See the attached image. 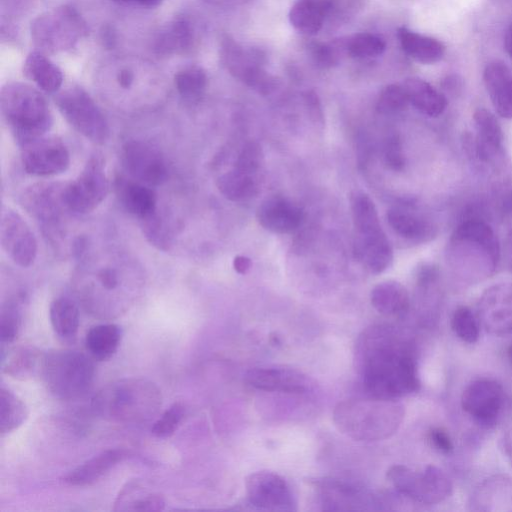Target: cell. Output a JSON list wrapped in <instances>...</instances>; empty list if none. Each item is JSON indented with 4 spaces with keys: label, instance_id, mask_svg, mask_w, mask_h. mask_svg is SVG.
Instances as JSON below:
<instances>
[{
    "label": "cell",
    "instance_id": "1",
    "mask_svg": "<svg viewBox=\"0 0 512 512\" xmlns=\"http://www.w3.org/2000/svg\"><path fill=\"white\" fill-rule=\"evenodd\" d=\"M355 363L370 396L398 399L419 390L412 343L392 325L376 324L363 330L355 345Z\"/></svg>",
    "mask_w": 512,
    "mask_h": 512
},
{
    "label": "cell",
    "instance_id": "2",
    "mask_svg": "<svg viewBox=\"0 0 512 512\" xmlns=\"http://www.w3.org/2000/svg\"><path fill=\"white\" fill-rule=\"evenodd\" d=\"M445 257L454 277L473 285L495 273L501 259V247L486 221L469 218L451 234Z\"/></svg>",
    "mask_w": 512,
    "mask_h": 512
},
{
    "label": "cell",
    "instance_id": "3",
    "mask_svg": "<svg viewBox=\"0 0 512 512\" xmlns=\"http://www.w3.org/2000/svg\"><path fill=\"white\" fill-rule=\"evenodd\" d=\"M404 406L397 399L374 396L339 402L333 411L337 429L355 441L374 442L395 434L404 419Z\"/></svg>",
    "mask_w": 512,
    "mask_h": 512
},
{
    "label": "cell",
    "instance_id": "4",
    "mask_svg": "<svg viewBox=\"0 0 512 512\" xmlns=\"http://www.w3.org/2000/svg\"><path fill=\"white\" fill-rule=\"evenodd\" d=\"M161 405V391L143 378H124L109 383L92 399V408L97 415L123 424L146 422L158 413Z\"/></svg>",
    "mask_w": 512,
    "mask_h": 512
},
{
    "label": "cell",
    "instance_id": "5",
    "mask_svg": "<svg viewBox=\"0 0 512 512\" xmlns=\"http://www.w3.org/2000/svg\"><path fill=\"white\" fill-rule=\"evenodd\" d=\"M0 110L19 146L45 136L53 124L45 97L26 83L13 81L1 88Z\"/></svg>",
    "mask_w": 512,
    "mask_h": 512
},
{
    "label": "cell",
    "instance_id": "6",
    "mask_svg": "<svg viewBox=\"0 0 512 512\" xmlns=\"http://www.w3.org/2000/svg\"><path fill=\"white\" fill-rule=\"evenodd\" d=\"M350 208L356 232V257L370 272L385 271L392 263L393 250L373 200L363 191H354L350 196Z\"/></svg>",
    "mask_w": 512,
    "mask_h": 512
},
{
    "label": "cell",
    "instance_id": "7",
    "mask_svg": "<svg viewBox=\"0 0 512 512\" xmlns=\"http://www.w3.org/2000/svg\"><path fill=\"white\" fill-rule=\"evenodd\" d=\"M40 378L47 390L63 400L81 398L93 386L95 366L82 352L57 349L44 352Z\"/></svg>",
    "mask_w": 512,
    "mask_h": 512
},
{
    "label": "cell",
    "instance_id": "8",
    "mask_svg": "<svg viewBox=\"0 0 512 512\" xmlns=\"http://www.w3.org/2000/svg\"><path fill=\"white\" fill-rule=\"evenodd\" d=\"M87 25L70 5H61L36 17L30 26L38 51L55 54L73 49L86 36Z\"/></svg>",
    "mask_w": 512,
    "mask_h": 512
},
{
    "label": "cell",
    "instance_id": "9",
    "mask_svg": "<svg viewBox=\"0 0 512 512\" xmlns=\"http://www.w3.org/2000/svg\"><path fill=\"white\" fill-rule=\"evenodd\" d=\"M97 81L103 90L128 94L159 89L163 75L152 62L126 55L106 60L97 71Z\"/></svg>",
    "mask_w": 512,
    "mask_h": 512
},
{
    "label": "cell",
    "instance_id": "10",
    "mask_svg": "<svg viewBox=\"0 0 512 512\" xmlns=\"http://www.w3.org/2000/svg\"><path fill=\"white\" fill-rule=\"evenodd\" d=\"M387 479L399 494L423 505L438 504L452 492L450 479L434 465H428L422 471L394 465L387 471Z\"/></svg>",
    "mask_w": 512,
    "mask_h": 512
},
{
    "label": "cell",
    "instance_id": "11",
    "mask_svg": "<svg viewBox=\"0 0 512 512\" xmlns=\"http://www.w3.org/2000/svg\"><path fill=\"white\" fill-rule=\"evenodd\" d=\"M220 59L234 78L261 95H270L279 86V80L264 68L265 55L259 49L245 48L225 37L220 46Z\"/></svg>",
    "mask_w": 512,
    "mask_h": 512
},
{
    "label": "cell",
    "instance_id": "12",
    "mask_svg": "<svg viewBox=\"0 0 512 512\" xmlns=\"http://www.w3.org/2000/svg\"><path fill=\"white\" fill-rule=\"evenodd\" d=\"M55 103L65 120L96 144L109 137L108 122L92 97L81 87L71 86L57 93Z\"/></svg>",
    "mask_w": 512,
    "mask_h": 512
},
{
    "label": "cell",
    "instance_id": "13",
    "mask_svg": "<svg viewBox=\"0 0 512 512\" xmlns=\"http://www.w3.org/2000/svg\"><path fill=\"white\" fill-rule=\"evenodd\" d=\"M108 192L109 182L103 160L93 156L80 174L63 186L62 198L69 211L83 214L93 211L101 204Z\"/></svg>",
    "mask_w": 512,
    "mask_h": 512
},
{
    "label": "cell",
    "instance_id": "14",
    "mask_svg": "<svg viewBox=\"0 0 512 512\" xmlns=\"http://www.w3.org/2000/svg\"><path fill=\"white\" fill-rule=\"evenodd\" d=\"M320 504L329 511H362L382 509L381 500L370 490L339 479L314 481Z\"/></svg>",
    "mask_w": 512,
    "mask_h": 512
},
{
    "label": "cell",
    "instance_id": "15",
    "mask_svg": "<svg viewBox=\"0 0 512 512\" xmlns=\"http://www.w3.org/2000/svg\"><path fill=\"white\" fill-rule=\"evenodd\" d=\"M248 503L265 511H295L296 500L290 485L277 473L258 471L245 481Z\"/></svg>",
    "mask_w": 512,
    "mask_h": 512
},
{
    "label": "cell",
    "instance_id": "16",
    "mask_svg": "<svg viewBox=\"0 0 512 512\" xmlns=\"http://www.w3.org/2000/svg\"><path fill=\"white\" fill-rule=\"evenodd\" d=\"M20 147L23 168L30 175H57L65 172L70 165L67 147L55 136L45 135Z\"/></svg>",
    "mask_w": 512,
    "mask_h": 512
},
{
    "label": "cell",
    "instance_id": "17",
    "mask_svg": "<svg viewBox=\"0 0 512 512\" xmlns=\"http://www.w3.org/2000/svg\"><path fill=\"white\" fill-rule=\"evenodd\" d=\"M504 404L505 395L502 386L488 378L472 381L461 396L463 410L477 423L487 427L497 423Z\"/></svg>",
    "mask_w": 512,
    "mask_h": 512
},
{
    "label": "cell",
    "instance_id": "18",
    "mask_svg": "<svg viewBox=\"0 0 512 512\" xmlns=\"http://www.w3.org/2000/svg\"><path fill=\"white\" fill-rule=\"evenodd\" d=\"M121 161L129 176L145 185L158 186L167 179L168 169L162 154L147 142L127 141L122 147Z\"/></svg>",
    "mask_w": 512,
    "mask_h": 512
},
{
    "label": "cell",
    "instance_id": "19",
    "mask_svg": "<svg viewBox=\"0 0 512 512\" xmlns=\"http://www.w3.org/2000/svg\"><path fill=\"white\" fill-rule=\"evenodd\" d=\"M0 241L3 250L18 266L26 268L35 261L36 238L23 218L10 208L1 214Z\"/></svg>",
    "mask_w": 512,
    "mask_h": 512
},
{
    "label": "cell",
    "instance_id": "20",
    "mask_svg": "<svg viewBox=\"0 0 512 512\" xmlns=\"http://www.w3.org/2000/svg\"><path fill=\"white\" fill-rule=\"evenodd\" d=\"M477 317L485 330L495 336L512 333V283H498L481 295Z\"/></svg>",
    "mask_w": 512,
    "mask_h": 512
},
{
    "label": "cell",
    "instance_id": "21",
    "mask_svg": "<svg viewBox=\"0 0 512 512\" xmlns=\"http://www.w3.org/2000/svg\"><path fill=\"white\" fill-rule=\"evenodd\" d=\"M245 381L255 389L303 395L313 389V383L302 372L284 367H255L245 373Z\"/></svg>",
    "mask_w": 512,
    "mask_h": 512
},
{
    "label": "cell",
    "instance_id": "22",
    "mask_svg": "<svg viewBox=\"0 0 512 512\" xmlns=\"http://www.w3.org/2000/svg\"><path fill=\"white\" fill-rule=\"evenodd\" d=\"M63 186L37 184L31 186L22 197L25 209L41 221L50 234L58 228L63 209H67L62 198Z\"/></svg>",
    "mask_w": 512,
    "mask_h": 512
},
{
    "label": "cell",
    "instance_id": "23",
    "mask_svg": "<svg viewBox=\"0 0 512 512\" xmlns=\"http://www.w3.org/2000/svg\"><path fill=\"white\" fill-rule=\"evenodd\" d=\"M198 42V32L188 16H177L164 25L152 41L153 52L161 57L191 53Z\"/></svg>",
    "mask_w": 512,
    "mask_h": 512
},
{
    "label": "cell",
    "instance_id": "24",
    "mask_svg": "<svg viewBox=\"0 0 512 512\" xmlns=\"http://www.w3.org/2000/svg\"><path fill=\"white\" fill-rule=\"evenodd\" d=\"M257 220L266 230L285 234L296 230L302 223V209L283 196L266 198L257 209Z\"/></svg>",
    "mask_w": 512,
    "mask_h": 512
},
{
    "label": "cell",
    "instance_id": "25",
    "mask_svg": "<svg viewBox=\"0 0 512 512\" xmlns=\"http://www.w3.org/2000/svg\"><path fill=\"white\" fill-rule=\"evenodd\" d=\"M476 138L471 142L474 157L480 162L489 163L500 155L503 148V132L501 126L490 111L477 109L473 114Z\"/></svg>",
    "mask_w": 512,
    "mask_h": 512
},
{
    "label": "cell",
    "instance_id": "26",
    "mask_svg": "<svg viewBox=\"0 0 512 512\" xmlns=\"http://www.w3.org/2000/svg\"><path fill=\"white\" fill-rule=\"evenodd\" d=\"M114 188L119 202L130 214L143 220L156 212L157 197L150 186L120 176L115 179Z\"/></svg>",
    "mask_w": 512,
    "mask_h": 512
},
{
    "label": "cell",
    "instance_id": "27",
    "mask_svg": "<svg viewBox=\"0 0 512 512\" xmlns=\"http://www.w3.org/2000/svg\"><path fill=\"white\" fill-rule=\"evenodd\" d=\"M483 81L497 114L512 119V73L501 62L489 63L483 72Z\"/></svg>",
    "mask_w": 512,
    "mask_h": 512
},
{
    "label": "cell",
    "instance_id": "28",
    "mask_svg": "<svg viewBox=\"0 0 512 512\" xmlns=\"http://www.w3.org/2000/svg\"><path fill=\"white\" fill-rule=\"evenodd\" d=\"M386 217L397 235L412 242H428L438 233V228L433 221L405 208H392L387 212Z\"/></svg>",
    "mask_w": 512,
    "mask_h": 512
},
{
    "label": "cell",
    "instance_id": "29",
    "mask_svg": "<svg viewBox=\"0 0 512 512\" xmlns=\"http://www.w3.org/2000/svg\"><path fill=\"white\" fill-rule=\"evenodd\" d=\"M125 449L105 450L68 472L63 480L72 486H87L97 482L128 456Z\"/></svg>",
    "mask_w": 512,
    "mask_h": 512
},
{
    "label": "cell",
    "instance_id": "30",
    "mask_svg": "<svg viewBox=\"0 0 512 512\" xmlns=\"http://www.w3.org/2000/svg\"><path fill=\"white\" fill-rule=\"evenodd\" d=\"M333 6V0H296L289 11L290 24L302 34L315 35Z\"/></svg>",
    "mask_w": 512,
    "mask_h": 512
},
{
    "label": "cell",
    "instance_id": "31",
    "mask_svg": "<svg viewBox=\"0 0 512 512\" xmlns=\"http://www.w3.org/2000/svg\"><path fill=\"white\" fill-rule=\"evenodd\" d=\"M374 309L389 317H402L410 308V297L406 288L399 282L387 280L378 283L370 293Z\"/></svg>",
    "mask_w": 512,
    "mask_h": 512
},
{
    "label": "cell",
    "instance_id": "32",
    "mask_svg": "<svg viewBox=\"0 0 512 512\" xmlns=\"http://www.w3.org/2000/svg\"><path fill=\"white\" fill-rule=\"evenodd\" d=\"M44 352L29 346L11 349L5 354L1 352V369L8 376L26 380L40 376Z\"/></svg>",
    "mask_w": 512,
    "mask_h": 512
},
{
    "label": "cell",
    "instance_id": "33",
    "mask_svg": "<svg viewBox=\"0 0 512 512\" xmlns=\"http://www.w3.org/2000/svg\"><path fill=\"white\" fill-rule=\"evenodd\" d=\"M403 87L409 103L427 116L437 117L447 107L446 97L421 78H408L405 80Z\"/></svg>",
    "mask_w": 512,
    "mask_h": 512
},
{
    "label": "cell",
    "instance_id": "34",
    "mask_svg": "<svg viewBox=\"0 0 512 512\" xmlns=\"http://www.w3.org/2000/svg\"><path fill=\"white\" fill-rule=\"evenodd\" d=\"M25 76L40 89L48 93L59 91L63 83V74L43 52H31L23 66Z\"/></svg>",
    "mask_w": 512,
    "mask_h": 512
},
{
    "label": "cell",
    "instance_id": "35",
    "mask_svg": "<svg viewBox=\"0 0 512 512\" xmlns=\"http://www.w3.org/2000/svg\"><path fill=\"white\" fill-rule=\"evenodd\" d=\"M163 497L149 490L141 481H131L122 488L115 501V511H161Z\"/></svg>",
    "mask_w": 512,
    "mask_h": 512
},
{
    "label": "cell",
    "instance_id": "36",
    "mask_svg": "<svg viewBox=\"0 0 512 512\" xmlns=\"http://www.w3.org/2000/svg\"><path fill=\"white\" fill-rule=\"evenodd\" d=\"M397 35L403 51L420 63H436L444 56L445 47L437 39L419 34L405 27L399 28Z\"/></svg>",
    "mask_w": 512,
    "mask_h": 512
},
{
    "label": "cell",
    "instance_id": "37",
    "mask_svg": "<svg viewBox=\"0 0 512 512\" xmlns=\"http://www.w3.org/2000/svg\"><path fill=\"white\" fill-rule=\"evenodd\" d=\"M122 338L120 326L114 323L98 324L89 329L85 337V345L97 361H107L119 348Z\"/></svg>",
    "mask_w": 512,
    "mask_h": 512
},
{
    "label": "cell",
    "instance_id": "38",
    "mask_svg": "<svg viewBox=\"0 0 512 512\" xmlns=\"http://www.w3.org/2000/svg\"><path fill=\"white\" fill-rule=\"evenodd\" d=\"M49 318L58 337L64 340L76 337L80 317L78 305L73 299L67 296L55 298L50 304Z\"/></svg>",
    "mask_w": 512,
    "mask_h": 512
},
{
    "label": "cell",
    "instance_id": "39",
    "mask_svg": "<svg viewBox=\"0 0 512 512\" xmlns=\"http://www.w3.org/2000/svg\"><path fill=\"white\" fill-rule=\"evenodd\" d=\"M216 186L226 199L233 202L249 200L258 193L256 177L234 168L221 174Z\"/></svg>",
    "mask_w": 512,
    "mask_h": 512
},
{
    "label": "cell",
    "instance_id": "40",
    "mask_svg": "<svg viewBox=\"0 0 512 512\" xmlns=\"http://www.w3.org/2000/svg\"><path fill=\"white\" fill-rule=\"evenodd\" d=\"M26 404L12 391L0 389V432L2 435L18 429L28 417Z\"/></svg>",
    "mask_w": 512,
    "mask_h": 512
},
{
    "label": "cell",
    "instance_id": "41",
    "mask_svg": "<svg viewBox=\"0 0 512 512\" xmlns=\"http://www.w3.org/2000/svg\"><path fill=\"white\" fill-rule=\"evenodd\" d=\"M174 85L184 100L195 102L204 95L208 85V77L204 69L191 65L175 74Z\"/></svg>",
    "mask_w": 512,
    "mask_h": 512
},
{
    "label": "cell",
    "instance_id": "42",
    "mask_svg": "<svg viewBox=\"0 0 512 512\" xmlns=\"http://www.w3.org/2000/svg\"><path fill=\"white\" fill-rule=\"evenodd\" d=\"M346 53L358 59L380 56L386 49V43L380 36L372 33H357L345 39Z\"/></svg>",
    "mask_w": 512,
    "mask_h": 512
},
{
    "label": "cell",
    "instance_id": "43",
    "mask_svg": "<svg viewBox=\"0 0 512 512\" xmlns=\"http://www.w3.org/2000/svg\"><path fill=\"white\" fill-rule=\"evenodd\" d=\"M478 317L466 306L458 307L451 318V328L462 341L473 344L480 334Z\"/></svg>",
    "mask_w": 512,
    "mask_h": 512
},
{
    "label": "cell",
    "instance_id": "44",
    "mask_svg": "<svg viewBox=\"0 0 512 512\" xmlns=\"http://www.w3.org/2000/svg\"><path fill=\"white\" fill-rule=\"evenodd\" d=\"M22 313L18 299L9 300L0 314V339L2 345L14 342L20 332Z\"/></svg>",
    "mask_w": 512,
    "mask_h": 512
},
{
    "label": "cell",
    "instance_id": "45",
    "mask_svg": "<svg viewBox=\"0 0 512 512\" xmlns=\"http://www.w3.org/2000/svg\"><path fill=\"white\" fill-rule=\"evenodd\" d=\"M309 50L316 66L328 69L337 65L340 62L341 55L346 53L345 40L334 41L333 43L313 42L310 44Z\"/></svg>",
    "mask_w": 512,
    "mask_h": 512
},
{
    "label": "cell",
    "instance_id": "46",
    "mask_svg": "<svg viewBox=\"0 0 512 512\" xmlns=\"http://www.w3.org/2000/svg\"><path fill=\"white\" fill-rule=\"evenodd\" d=\"M409 100L403 85L390 84L380 93L376 110L381 114H395L407 108Z\"/></svg>",
    "mask_w": 512,
    "mask_h": 512
},
{
    "label": "cell",
    "instance_id": "47",
    "mask_svg": "<svg viewBox=\"0 0 512 512\" xmlns=\"http://www.w3.org/2000/svg\"><path fill=\"white\" fill-rule=\"evenodd\" d=\"M185 408L182 403L172 404L153 424L152 434L157 438H168L174 434L184 418Z\"/></svg>",
    "mask_w": 512,
    "mask_h": 512
},
{
    "label": "cell",
    "instance_id": "48",
    "mask_svg": "<svg viewBox=\"0 0 512 512\" xmlns=\"http://www.w3.org/2000/svg\"><path fill=\"white\" fill-rule=\"evenodd\" d=\"M263 161L262 148L256 141H248L239 152L233 168L249 175L256 176Z\"/></svg>",
    "mask_w": 512,
    "mask_h": 512
},
{
    "label": "cell",
    "instance_id": "49",
    "mask_svg": "<svg viewBox=\"0 0 512 512\" xmlns=\"http://www.w3.org/2000/svg\"><path fill=\"white\" fill-rule=\"evenodd\" d=\"M143 230L149 242L161 250H168L171 245V235L167 225L157 215L153 213L142 220Z\"/></svg>",
    "mask_w": 512,
    "mask_h": 512
},
{
    "label": "cell",
    "instance_id": "50",
    "mask_svg": "<svg viewBox=\"0 0 512 512\" xmlns=\"http://www.w3.org/2000/svg\"><path fill=\"white\" fill-rule=\"evenodd\" d=\"M384 160L393 171L400 172L406 165L402 141L397 133H391L384 142Z\"/></svg>",
    "mask_w": 512,
    "mask_h": 512
},
{
    "label": "cell",
    "instance_id": "51",
    "mask_svg": "<svg viewBox=\"0 0 512 512\" xmlns=\"http://www.w3.org/2000/svg\"><path fill=\"white\" fill-rule=\"evenodd\" d=\"M429 440L435 449L444 454H449L454 449L452 439L442 428L437 427L431 429L429 432Z\"/></svg>",
    "mask_w": 512,
    "mask_h": 512
},
{
    "label": "cell",
    "instance_id": "52",
    "mask_svg": "<svg viewBox=\"0 0 512 512\" xmlns=\"http://www.w3.org/2000/svg\"><path fill=\"white\" fill-rule=\"evenodd\" d=\"M304 102L313 121L322 124L323 112L317 94L313 91H307L304 94Z\"/></svg>",
    "mask_w": 512,
    "mask_h": 512
},
{
    "label": "cell",
    "instance_id": "53",
    "mask_svg": "<svg viewBox=\"0 0 512 512\" xmlns=\"http://www.w3.org/2000/svg\"><path fill=\"white\" fill-rule=\"evenodd\" d=\"M34 0H1L2 13L16 16L24 12Z\"/></svg>",
    "mask_w": 512,
    "mask_h": 512
},
{
    "label": "cell",
    "instance_id": "54",
    "mask_svg": "<svg viewBox=\"0 0 512 512\" xmlns=\"http://www.w3.org/2000/svg\"><path fill=\"white\" fill-rule=\"evenodd\" d=\"M502 255L507 270L512 273V229L506 234L504 239Z\"/></svg>",
    "mask_w": 512,
    "mask_h": 512
},
{
    "label": "cell",
    "instance_id": "55",
    "mask_svg": "<svg viewBox=\"0 0 512 512\" xmlns=\"http://www.w3.org/2000/svg\"><path fill=\"white\" fill-rule=\"evenodd\" d=\"M251 265V259L243 255H238L233 260V268L239 274H246Z\"/></svg>",
    "mask_w": 512,
    "mask_h": 512
},
{
    "label": "cell",
    "instance_id": "56",
    "mask_svg": "<svg viewBox=\"0 0 512 512\" xmlns=\"http://www.w3.org/2000/svg\"><path fill=\"white\" fill-rule=\"evenodd\" d=\"M116 2L124 3V4H133L139 5L142 7H157L162 3L163 0H114Z\"/></svg>",
    "mask_w": 512,
    "mask_h": 512
},
{
    "label": "cell",
    "instance_id": "57",
    "mask_svg": "<svg viewBox=\"0 0 512 512\" xmlns=\"http://www.w3.org/2000/svg\"><path fill=\"white\" fill-rule=\"evenodd\" d=\"M501 211L503 214L512 213V189L504 196L501 204Z\"/></svg>",
    "mask_w": 512,
    "mask_h": 512
},
{
    "label": "cell",
    "instance_id": "58",
    "mask_svg": "<svg viewBox=\"0 0 512 512\" xmlns=\"http://www.w3.org/2000/svg\"><path fill=\"white\" fill-rule=\"evenodd\" d=\"M102 40L104 41L105 45L113 46L115 42V35L111 28H104V31L102 32Z\"/></svg>",
    "mask_w": 512,
    "mask_h": 512
},
{
    "label": "cell",
    "instance_id": "59",
    "mask_svg": "<svg viewBox=\"0 0 512 512\" xmlns=\"http://www.w3.org/2000/svg\"><path fill=\"white\" fill-rule=\"evenodd\" d=\"M505 48L509 56L512 58V24L509 26L505 35Z\"/></svg>",
    "mask_w": 512,
    "mask_h": 512
},
{
    "label": "cell",
    "instance_id": "60",
    "mask_svg": "<svg viewBox=\"0 0 512 512\" xmlns=\"http://www.w3.org/2000/svg\"><path fill=\"white\" fill-rule=\"evenodd\" d=\"M212 4H215V5H235V4H239V3H243L247 0H206Z\"/></svg>",
    "mask_w": 512,
    "mask_h": 512
},
{
    "label": "cell",
    "instance_id": "61",
    "mask_svg": "<svg viewBox=\"0 0 512 512\" xmlns=\"http://www.w3.org/2000/svg\"><path fill=\"white\" fill-rule=\"evenodd\" d=\"M509 356H510V359H511V361H512V346H511V348H510V350H509Z\"/></svg>",
    "mask_w": 512,
    "mask_h": 512
}]
</instances>
